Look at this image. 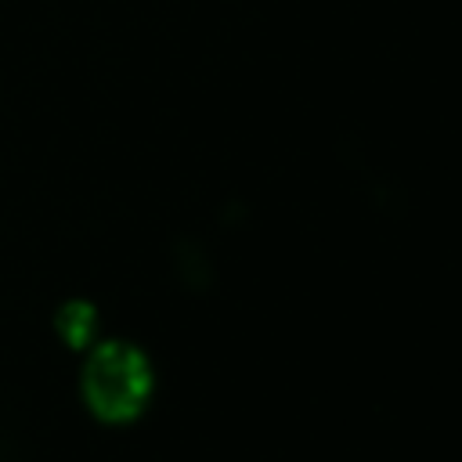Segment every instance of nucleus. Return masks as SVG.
Here are the masks:
<instances>
[{"label":"nucleus","mask_w":462,"mask_h":462,"mask_svg":"<svg viewBox=\"0 0 462 462\" xmlns=\"http://www.w3.org/2000/svg\"><path fill=\"white\" fill-rule=\"evenodd\" d=\"M83 393H87V404L101 419L126 422L144 408V401L152 393V368L137 346L105 343L87 361Z\"/></svg>","instance_id":"nucleus-1"},{"label":"nucleus","mask_w":462,"mask_h":462,"mask_svg":"<svg viewBox=\"0 0 462 462\" xmlns=\"http://www.w3.org/2000/svg\"><path fill=\"white\" fill-rule=\"evenodd\" d=\"M58 332L65 336V343L83 346V343L94 336V310H90L87 303H69V307L58 314Z\"/></svg>","instance_id":"nucleus-2"}]
</instances>
